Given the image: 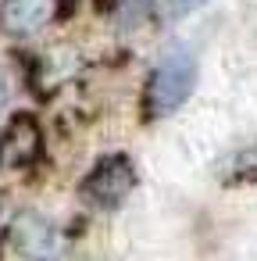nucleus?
Instances as JSON below:
<instances>
[{"mask_svg": "<svg viewBox=\"0 0 257 261\" xmlns=\"http://www.w3.org/2000/svg\"><path fill=\"white\" fill-rule=\"evenodd\" d=\"M4 225H8V211H4V197H0V232H4Z\"/></svg>", "mask_w": 257, "mask_h": 261, "instance_id": "9b49d317", "label": "nucleus"}, {"mask_svg": "<svg viewBox=\"0 0 257 261\" xmlns=\"http://www.w3.org/2000/svg\"><path fill=\"white\" fill-rule=\"evenodd\" d=\"M15 247H18V254H25V257H50V254H58V232H54V225L43 218V215H22L18 218V225H15Z\"/></svg>", "mask_w": 257, "mask_h": 261, "instance_id": "39448f33", "label": "nucleus"}, {"mask_svg": "<svg viewBox=\"0 0 257 261\" xmlns=\"http://www.w3.org/2000/svg\"><path fill=\"white\" fill-rule=\"evenodd\" d=\"M196 90V58L189 54V50H172V54H164L157 65H154V72H150V79H147V115L150 118H168V115H175L186 100H189V93Z\"/></svg>", "mask_w": 257, "mask_h": 261, "instance_id": "f257e3e1", "label": "nucleus"}, {"mask_svg": "<svg viewBox=\"0 0 257 261\" xmlns=\"http://www.w3.org/2000/svg\"><path fill=\"white\" fill-rule=\"evenodd\" d=\"M150 15V0H118V25L122 29H136L139 22H147Z\"/></svg>", "mask_w": 257, "mask_h": 261, "instance_id": "0eeeda50", "label": "nucleus"}, {"mask_svg": "<svg viewBox=\"0 0 257 261\" xmlns=\"http://www.w3.org/2000/svg\"><path fill=\"white\" fill-rule=\"evenodd\" d=\"M54 18V0H0V33L11 40L36 36Z\"/></svg>", "mask_w": 257, "mask_h": 261, "instance_id": "20e7f679", "label": "nucleus"}, {"mask_svg": "<svg viewBox=\"0 0 257 261\" xmlns=\"http://www.w3.org/2000/svg\"><path fill=\"white\" fill-rule=\"evenodd\" d=\"M132 190H136V165H132V158L129 154H107V158H100L86 172V179L79 186V197L86 204L100 207V211H115L118 204L129 200Z\"/></svg>", "mask_w": 257, "mask_h": 261, "instance_id": "f03ea898", "label": "nucleus"}, {"mask_svg": "<svg viewBox=\"0 0 257 261\" xmlns=\"http://www.w3.org/2000/svg\"><path fill=\"white\" fill-rule=\"evenodd\" d=\"M43 150V133L33 115H15L0 133V168H29Z\"/></svg>", "mask_w": 257, "mask_h": 261, "instance_id": "7ed1b4c3", "label": "nucleus"}, {"mask_svg": "<svg viewBox=\"0 0 257 261\" xmlns=\"http://www.w3.org/2000/svg\"><path fill=\"white\" fill-rule=\"evenodd\" d=\"M8 97H11V90H8V75H4V68H0V111L8 108Z\"/></svg>", "mask_w": 257, "mask_h": 261, "instance_id": "1a4fd4ad", "label": "nucleus"}, {"mask_svg": "<svg viewBox=\"0 0 257 261\" xmlns=\"http://www.w3.org/2000/svg\"><path fill=\"white\" fill-rule=\"evenodd\" d=\"M214 175L221 186H253L257 182V143H246V147L225 154L214 165Z\"/></svg>", "mask_w": 257, "mask_h": 261, "instance_id": "423d86ee", "label": "nucleus"}, {"mask_svg": "<svg viewBox=\"0 0 257 261\" xmlns=\"http://www.w3.org/2000/svg\"><path fill=\"white\" fill-rule=\"evenodd\" d=\"M207 4V0H172V18H186V15H193L196 8H204Z\"/></svg>", "mask_w": 257, "mask_h": 261, "instance_id": "6e6552de", "label": "nucleus"}, {"mask_svg": "<svg viewBox=\"0 0 257 261\" xmlns=\"http://www.w3.org/2000/svg\"><path fill=\"white\" fill-rule=\"evenodd\" d=\"M72 4H75V0H54V8H61V15H72L75 11Z\"/></svg>", "mask_w": 257, "mask_h": 261, "instance_id": "9d476101", "label": "nucleus"}]
</instances>
